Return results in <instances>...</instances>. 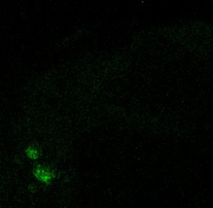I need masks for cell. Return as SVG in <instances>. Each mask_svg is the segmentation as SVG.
Listing matches in <instances>:
<instances>
[{"label":"cell","instance_id":"6da1fadb","mask_svg":"<svg viewBox=\"0 0 213 208\" xmlns=\"http://www.w3.org/2000/svg\"><path fill=\"white\" fill-rule=\"evenodd\" d=\"M33 175L36 178L46 185H49L51 181L56 177L55 171H52L51 168L38 165L33 169Z\"/></svg>","mask_w":213,"mask_h":208},{"label":"cell","instance_id":"7a4b0ae2","mask_svg":"<svg viewBox=\"0 0 213 208\" xmlns=\"http://www.w3.org/2000/svg\"><path fill=\"white\" fill-rule=\"evenodd\" d=\"M25 152H26L27 156H28L29 159H33V160H36V159H37V158L40 156V154H41L39 149L37 148H36V147H33V146L29 147L28 148L26 149Z\"/></svg>","mask_w":213,"mask_h":208}]
</instances>
